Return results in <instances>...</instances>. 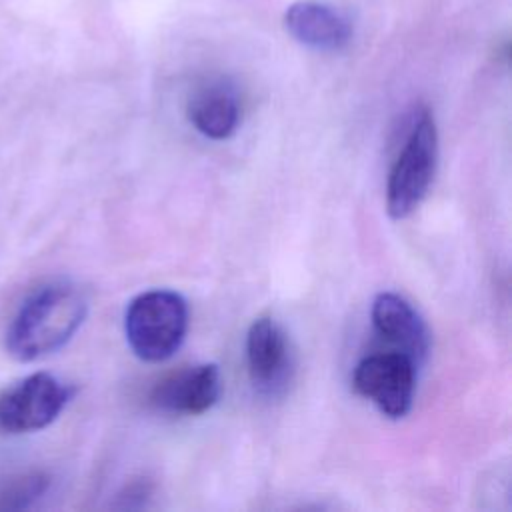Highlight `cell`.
<instances>
[{"label":"cell","mask_w":512,"mask_h":512,"mask_svg":"<svg viewBox=\"0 0 512 512\" xmlns=\"http://www.w3.org/2000/svg\"><path fill=\"white\" fill-rule=\"evenodd\" d=\"M188 120L212 140L230 138L240 124V102L234 88L222 80L202 84L188 100Z\"/></svg>","instance_id":"obj_10"},{"label":"cell","mask_w":512,"mask_h":512,"mask_svg":"<svg viewBox=\"0 0 512 512\" xmlns=\"http://www.w3.org/2000/svg\"><path fill=\"white\" fill-rule=\"evenodd\" d=\"M70 400V388L48 372H34L0 394V430L36 432L50 426Z\"/></svg>","instance_id":"obj_5"},{"label":"cell","mask_w":512,"mask_h":512,"mask_svg":"<svg viewBox=\"0 0 512 512\" xmlns=\"http://www.w3.org/2000/svg\"><path fill=\"white\" fill-rule=\"evenodd\" d=\"M220 392L222 378L218 366L212 362L196 364L160 380L150 394V404L166 414L200 416L218 402Z\"/></svg>","instance_id":"obj_7"},{"label":"cell","mask_w":512,"mask_h":512,"mask_svg":"<svg viewBox=\"0 0 512 512\" xmlns=\"http://www.w3.org/2000/svg\"><path fill=\"white\" fill-rule=\"evenodd\" d=\"M438 162V132L432 112L416 106L406 122L404 144L386 182V212L394 220L410 216L432 184Z\"/></svg>","instance_id":"obj_2"},{"label":"cell","mask_w":512,"mask_h":512,"mask_svg":"<svg viewBox=\"0 0 512 512\" xmlns=\"http://www.w3.org/2000/svg\"><path fill=\"white\" fill-rule=\"evenodd\" d=\"M372 326L376 334L416 364L428 354L430 332L414 306L394 292H380L372 302Z\"/></svg>","instance_id":"obj_9"},{"label":"cell","mask_w":512,"mask_h":512,"mask_svg":"<svg viewBox=\"0 0 512 512\" xmlns=\"http://www.w3.org/2000/svg\"><path fill=\"white\" fill-rule=\"evenodd\" d=\"M284 28L300 44L320 50V52H338L352 40V22L350 18L324 2L300 0L286 8Z\"/></svg>","instance_id":"obj_8"},{"label":"cell","mask_w":512,"mask_h":512,"mask_svg":"<svg viewBox=\"0 0 512 512\" xmlns=\"http://www.w3.org/2000/svg\"><path fill=\"white\" fill-rule=\"evenodd\" d=\"M416 362L398 352H376L364 356L352 374L354 390L370 400L380 414L398 420L404 418L414 402Z\"/></svg>","instance_id":"obj_4"},{"label":"cell","mask_w":512,"mask_h":512,"mask_svg":"<svg viewBox=\"0 0 512 512\" xmlns=\"http://www.w3.org/2000/svg\"><path fill=\"white\" fill-rule=\"evenodd\" d=\"M188 330V304L172 290H148L130 300L124 334L144 362H164L182 346Z\"/></svg>","instance_id":"obj_3"},{"label":"cell","mask_w":512,"mask_h":512,"mask_svg":"<svg viewBox=\"0 0 512 512\" xmlns=\"http://www.w3.org/2000/svg\"><path fill=\"white\" fill-rule=\"evenodd\" d=\"M246 364L252 386L266 396L286 388L292 378L294 360L286 332L268 316L256 318L246 334Z\"/></svg>","instance_id":"obj_6"},{"label":"cell","mask_w":512,"mask_h":512,"mask_svg":"<svg viewBox=\"0 0 512 512\" xmlns=\"http://www.w3.org/2000/svg\"><path fill=\"white\" fill-rule=\"evenodd\" d=\"M48 482V476H44L42 472L22 474L10 480L0 490V508H26L30 502L46 492Z\"/></svg>","instance_id":"obj_11"},{"label":"cell","mask_w":512,"mask_h":512,"mask_svg":"<svg viewBox=\"0 0 512 512\" xmlns=\"http://www.w3.org/2000/svg\"><path fill=\"white\" fill-rule=\"evenodd\" d=\"M88 314L86 294L68 280L34 288L14 312L6 330V350L32 362L66 346Z\"/></svg>","instance_id":"obj_1"}]
</instances>
